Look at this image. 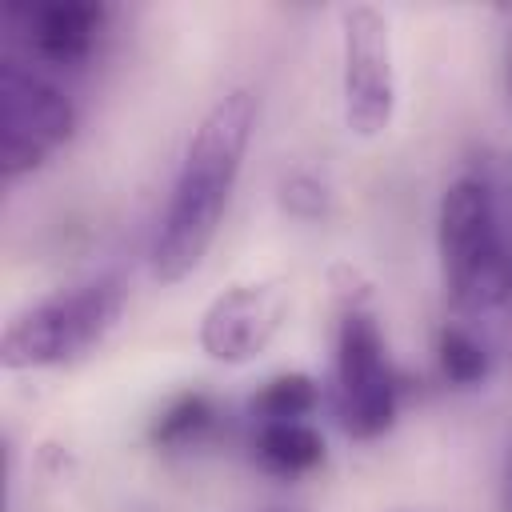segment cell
Masks as SVG:
<instances>
[{"instance_id":"7c38bea8","label":"cell","mask_w":512,"mask_h":512,"mask_svg":"<svg viewBox=\"0 0 512 512\" xmlns=\"http://www.w3.org/2000/svg\"><path fill=\"white\" fill-rule=\"evenodd\" d=\"M436 360L448 384L472 388L488 376V348L464 328V324H444L436 336Z\"/></svg>"},{"instance_id":"5bb4252c","label":"cell","mask_w":512,"mask_h":512,"mask_svg":"<svg viewBox=\"0 0 512 512\" xmlns=\"http://www.w3.org/2000/svg\"><path fill=\"white\" fill-rule=\"evenodd\" d=\"M332 288H336V300L344 304V312L364 308L368 296H372V284H368V280L360 276V268H352V264H336V268H332Z\"/></svg>"},{"instance_id":"7a4b0ae2","label":"cell","mask_w":512,"mask_h":512,"mask_svg":"<svg viewBox=\"0 0 512 512\" xmlns=\"http://www.w3.org/2000/svg\"><path fill=\"white\" fill-rule=\"evenodd\" d=\"M444 288L464 312L512 304V244L500 228L496 196L484 176H456L436 212Z\"/></svg>"},{"instance_id":"ba28073f","label":"cell","mask_w":512,"mask_h":512,"mask_svg":"<svg viewBox=\"0 0 512 512\" xmlns=\"http://www.w3.org/2000/svg\"><path fill=\"white\" fill-rule=\"evenodd\" d=\"M104 16L108 12L96 0H48L8 8V24H16L28 56L52 68H80L100 40Z\"/></svg>"},{"instance_id":"6da1fadb","label":"cell","mask_w":512,"mask_h":512,"mask_svg":"<svg viewBox=\"0 0 512 512\" xmlns=\"http://www.w3.org/2000/svg\"><path fill=\"white\" fill-rule=\"evenodd\" d=\"M252 128H256V92L252 88H236V92L220 96L196 124V132L184 148L180 172L172 180L152 252H148L152 276L160 284H180L204 264V256L220 232L228 196L236 188Z\"/></svg>"},{"instance_id":"3957f363","label":"cell","mask_w":512,"mask_h":512,"mask_svg":"<svg viewBox=\"0 0 512 512\" xmlns=\"http://www.w3.org/2000/svg\"><path fill=\"white\" fill-rule=\"evenodd\" d=\"M124 284L120 276H92L84 284L60 288L4 324L0 336V368L32 372L72 364L92 352L124 316Z\"/></svg>"},{"instance_id":"8fae6325","label":"cell","mask_w":512,"mask_h":512,"mask_svg":"<svg viewBox=\"0 0 512 512\" xmlns=\"http://www.w3.org/2000/svg\"><path fill=\"white\" fill-rule=\"evenodd\" d=\"M216 424V404L212 396L204 392H184L176 396L156 420H152V444L160 448H184V444H196L208 428Z\"/></svg>"},{"instance_id":"4fadbf2b","label":"cell","mask_w":512,"mask_h":512,"mask_svg":"<svg viewBox=\"0 0 512 512\" xmlns=\"http://www.w3.org/2000/svg\"><path fill=\"white\" fill-rule=\"evenodd\" d=\"M280 204L300 216V220H316L328 212V188L312 176V172H292L284 184H280Z\"/></svg>"},{"instance_id":"30bf717a","label":"cell","mask_w":512,"mask_h":512,"mask_svg":"<svg viewBox=\"0 0 512 512\" xmlns=\"http://www.w3.org/2000/svg\"><path fill=\"white\" fill-rule=\"evenodd\" d=\"M320 404V384L308 372H280L252 396V416L268 420H304Z\"/></svg>"},{"instance_id":"8992f818","label":"cell","mask_w":512,"mask_h":512,"mask_svg":"<svg viewBox=\"0 0 512 512\" xmlns=\"http://www.w3.org/2000/svg\"><path fill=\"white\" fill-rule=\"evenodd\" d=\"M340 96L352 136H380L396 116V56L388 16L372 4L340 12Z\"/></svg>"},{"instance_id":"9c48e42d","label":"cell","mask_w":512,"mask_h":512,"mask_svg":"<svg viewBox=\"0 0 512 512\" xmlns=\"http://www.w3.org/2000/svg\"><path fill=\"white\" fill-rule=\"evenodd\" d=\"M252 456L272 476H304L324 464V436L304 420H268L256 428Z\"/></svg>"},{"instance_id":"52a82bcc","label":"cell","mask_w":512,"mask_h":512,"mask_svg":"<svg viewBox=\"0 0 512 512\" xmlns=\"http://www.w3.org/2000/svg\"><path fill=\"white\" fill-rule=\"evenodd\" d=\"M292 312L288 280H248L224 288L200 316V348L216 364H248L256 360L284 328Z\"/></svg>"},{"instance_id":"5b68a950","label":"cell","mask_w":512,"mask_h":512,"mask_svg":"<svg viewBox=\"0 0 512 512\" xmlns=\"http://www.w3.org/2000/svg\"><path fill=\"white\" fill-rule=\"evenodd\" d=\"M400 384L388 364L380 324L368 308L340 316L336 332V416L352 440H376L396 420Z\"/></svg>"},{"instance_id":"277c9868","label":"cell","mask_w":512,"mask_h":512,"mask_svg":"<svg viewBox=\"0 0 512 512\" xmlns=\"http://www.w3.org/2000/svg\"><path fill=\"white\" fill-rule=\"evenodd\" d=\"M76 132L72 100L16 56L0 60V176L36 172Z\"/></svg>"}]
</instances>
